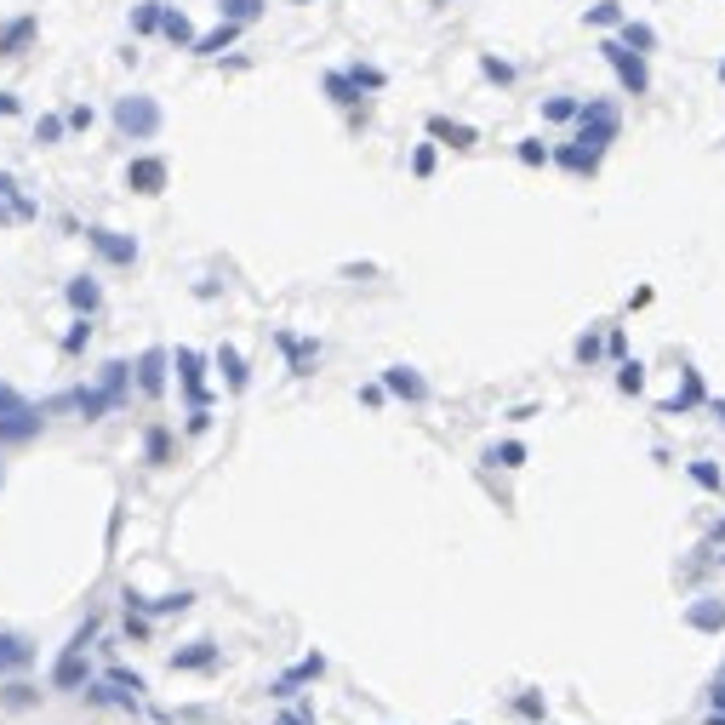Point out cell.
<instances>
[{
  "mask_svg": "<svg viewBox=\"0 0 725 725\" xmlns=\"http://www.w3.org/2000/svg\"><path fill=\"white\" fill-rule=\"evenodd\" d=\"M166 126V109L149 98V91H132V98H115V132L132 137V143H149L154 132Z\"/></svg>",
  "mask_w": 725,
  "mask_h": 725,
  "instance_id": "1",
  "label": "cell"
},
{
  "mask_svg": "<svg viewBox=\"0 0 725 725\" xmlns=\"http://www.w3.org/2000/svg\"><path fill=\"white\" fill-rule=\"evenodd\" d=\"M623 132V109L611 98H583V115H577V143H589L594 154H606Z\"/></svg>",
  "mask_w": 725,
  "mask_h": 725,
  "instance_id": "2",
  "label": "cell"
},
{
  "mask_svg": "<svg viewBox=\"0 0 725 725\" xmlns=\"http://www.w3.org/2000/svg\"><path fill=\"white\" fill-rule=\"evenodd\" d=\"M600 57L611 64L617 86H623L628 98H645V91H652V69H645V52H634V46H623V35L600 40Z\"/></svg>",
  "mask_w": 725,
  "mask_h": 725,
  "instance_id": "3",
  "label": "cell"
},
{
  "mask_svg": "<svg viewBox=\"0 0 725 725\" xmlns=\"http://www.w3.org/2000/svg\"><path fill=\"white\" fill-rule=\"evenodd\" d=\"M86 246L103 257V263H115V269H132V263H137V240H132V235H120V229L91 223V229H86Z\"/></svg>",
  "mask_w": 725,
  "mask_h": 725,
  "instance_id": "4",
  "label": "cell"
},
{
  "mask_svg": "<svg viewBox=\"0 0 725 725\" xmlns=\"http://www.w3.org/2000/svg\"><path fill=\"white\" fill-rule=\"evenodd\" d=\"M166 366H172V360H166V349H143V354H137V389H143L149 400L166 394Z\"/></svg>",
  "mask_w": 725,
  "mask_h": 725,
  "instance_id": "5",
  "label": "cell"
},
{
  "mask_svg": "<svg viewBox=\"0 0 725 725\" xmlns=\"http://www.w3.org/2000/svg\"><path fill=\"white\" fill-rule=\"evenodd\" d=\"M686 628H697V634H725V600L703 594L686 606Z\"/></svg>",
  "mask_w": 725,
  "mask_h": 725,
  "instance_id": "6",
  "label": "cell"
},
{
  "mask_svg": "<svg viewBox=\"0 0 725 725\" xmlns=\"http://www.w3.org/2000/svg\"><path fill=\"white\" fill-rule=\"evenodd\" d=\"M383 389L394 400H411V406L428 400V383H423V372H411V366H389V372H383Z\"/></svg>",
  "mask_w": 725,
  "mask_h": 725,
  "instance_id": "7",
  "label": "cell"
},
{
  "mask_svg": "<svg viewBox=\"0 0 725 725\" xmlns=\"http://www.w3.org/2000/svg\"><path fill=\"white\" fill-rule=\"evenodd\" d=\"M126 189H132V194H160V189H166V160H154V154L132 160V166H126Z\"/></svg>",
  "mask_w": 725,
  "mask_h": 725,
  "instance_id": "8",
  "label": "cell"
},
{
  "mask_svg": "<svg viewBox=\"0 0 725 725\" xmlns=\"http://www.w3.org/2000/svg\"><path fill=\"white\" fill-rule=\"evenodd\" d=\"M177 377H183L189 406H206V360H200L194 349H177Z\"/></svg>",
  "mask_w": 725,
  "mask_h": 725,
  "instance_id": "9",
  "label": "cell"
},
{
  "mask_svg": "<svg viewBox=\"0 0 725 725\" xmlns=\"http://www.w3.org/2000/svg\"><path fill=\"white\" fill-rule=\"evenodd\" d=\"M554 166H565L572 177H594V172H600V154H594L589 143H577V137H572V143L554 149Z\"/></svg>",
  "mask_w": 725,
  "mask_h": 725,
  "instance_id": "10",
  "label": "cell"
},
{
  "mask_svg": "<svg viewBox=\"0 0 725 725\" xmlns=\"http://www.w3.org/2000/svg\"><path fill=\"white\" fill-rule=\"evenodd\" d=\"M40 428V411L29 406V400H18L12 411H0V440H29Z\"/></svg>",
  "mask_w": 725,
  "mask_h": 725,
  "instance_id": "11",
  "label": "cell"
},
{
  "mask_svg": "<svg viewBox=\"0 0 725 725\" xmlns=\"http://www.w3.org/2000/svg\"><path fill=\"white\" fill-rule=\"evenodd\" d=\"M703 400H708V389H703V372H691V366H686V377H680V394H674V400H662V418H680V411L703 406Z\"/></svg>",
  "mask_w": 725,
  "mask_h": 725,
  "instance_id": "12",
  "label": "cell"
},
{
  "mask_svg": "<svg viewBox=\"0 0 725 725\" xmlns=\"http://www.w3.org/2000/svg\"><path fill=\"white\" fill-rule=\"evenodd\" d=\"M428 137H435V143H452V149H474V143H480V132H474V126L445 120V115H428Z\"/></svg>",
  "mask_w": 725,
  "mask_h": 725,
  "instance_id": "13",
  "label": "cell"
},
{
  "mask_svg": "<svg viewBox=\"0 0 725 725\" xmlns=\"http://www.w3.org/2000/svg\"><path fill=\"white\" fill-rule=\"evenodd\" d=\"M240 29H246V23H229V18H218V29H211V35H200V40L189 46V52H194V57H223L229 46L240 40Z\"/></svg>",
  "mask_w": 725,
  "mask_h": 725,
  "instance_id": "14",
  "label": "cell"
},
{
  "mask_svg": "<svg viewBox=\"0 0 725 725\" xmlns=\"http://www.w3.org/2000/svg\"><path fill=\"white\" fill-rule=\"evenodd\" d=\"M18 218H35V206L18 194V177L0 172V223H18Z\"/></svg>",
  "mask_w": 725,
  "mask_h": 725,
  "instance_id": "15",
  "label": "cell"
},
{
  "mask_svg": "<svg viewBox=\"0 0 725 725\" xmlns=\"http://www.w3.org/2000/svg\"><path fill=\"white\" fill-rule=\"evenodd\" d=\"M326 98L337 103V109H354V103H360V86H354L349 69H332V74H326Z\"/></svg>",
  "mask_w": 725,
  "mask_h": 725,
  "instance_id": "16",
  "label": "cell"
},
{
  "mask_svg": "<svg viewBox=\"0 0 725 725\" xmlns=\"http://www.w3.org/2000/svg\"><path fill=\"white\" fill-rule=\"evenodd\" d=\"M160 18H166V0H137L132 6V35H160Z\"/></svg>",
  "mask_w": 725,
  "mask_h": 725,
  "instance_id": "17",
  "label": "cell"
},
{
  "mask_svg": "<svg viewBox=\"0 0 725 725\" xmlns=\"http://www.w3.org/2000/svg\"><path fill=\"white\" fill-rule=\"evenodd\" d=\"M583 115V98H572V91H554V98H543V120H554V126H565V120Z\"/></svg>",
  "mask_w": 725,
  "mask_h": 725,
  "instance_id": "18",
  "label": "cell"
},
{
  "mask_svg": "<svg viewBox=\"0 0 725 725\" xmlns=\"http://www.w3.org/2000/svg\"><path fill=\"white\" fill-rule=\"evenodd\" d=\"M160 35L172 40V46H194V40H200V35H194V23L183 18L177 6H166V18H160Z\"/></svg>",
  "mask_w": 725,
  "mask_h": 725,
  "instance_id": "19",
  "label": "cell"
},
{
  "mask_svg": "<svg viewBox=\"0 0 725 725\" xmlns=\"http://www.w3.org/2000/svg\"><path fill=\"white\" fill-rule=\"evenodd\" d=\"M218 366H223V377H229V389L235 394H246V383H252V372H246V360H240V349H218Z\"/></svg>",
  "mask_w": 725,
  "mask_h": 725,
  "instance_id": "20",
  "label": "cell"
},
{
  "mask_svg": "<svg viewBox=\"0 0 725 725\" xmlns=\"http://www.w3.org/2000/svg\"><path fill=\"white\" fill-rule=\"evenodd\" d=\"M29 35H35V18H18V23H6V29H0V57H18L23 46H29Z\"/></svg>",
  "mask_w": 725,
  "mask_h": 725,
  "instance_id": "21",
  "label": "cell"
},
{
  "mask_svg": "<svg viewBox=\"0 0 725 725\" xmlns=\"http://www.w3.org/2000/svg\"><path fill=\"white\" fill-rule=\"evenodd\" d=\"M109 406H115V394H109V389H81V394H74V411H81L86 423H98Z\"/></svg>",
  "mask_w": 725,
  "mask_h": 725,
  "instance_id": "22",
  "label": "cell"
},
{
  "mask_svg": "<svg viewBox=\"0 0 725 725\" xmlns=\"http://www.w3.org/2000/svg\"><path fill=\"white\" fill-rule=\"evenodd\" d=\"M617 35H623V46H634V52H645V57L657 52V29H652V23H640V18H628L623 29H617Z\"/></svg>",
  "mask_w": 725,
  "mask_h": 725,
  "instance_id": "23",
  "label": "cell"
},
{
  "mask_svg": "<svg viewBox=\"0 0 725 725\" xmlns=\"http://www.w3.org/2000/svg\"><path fill=\"white\" fill-rule=\"evenodd\" d=\"M263 6H269V0H218V18H229V23H257V18H263Z\"/></svg>",
  "mask_w": 725,
  "mask_h": 725,
  "instance_id": "24",
  "label": "cell"
},
{
  "mask_svg": "<svg viewBox=\"0 0 725 725\" xmlns=\"http://www.w3.org/2000/svg\"><path fill=\"white\" fill-rule=\"evenodd\" d=\"M583 23H589V29H623V23H628V12L617 6V0H600V6L583 12Z\"/></svg>",
  "mask_w": 725,
  "mask_h": 725,
  "instance_id": "25",
  "label": "cell"
},
{
  "mask_svg": "<svg viewBox=\"0 0 725 725\" xmlns=\"http://www.w3.org/2000/svg\"><path fill=\"white\" fill-rule=\"evenodd\" d=\"M98 303H103L98 281H86V274H81V281H69V308H81V315H91Z\"/></svg>",
  "mask_w": 725,
  "mask_h": 725,
  "instance_id": "26",
  "label": "cell"
},
{
  "mask_svg": "<svg viewBox=\"0 0 725 725\" xmlns=\"http://www.w3.org/2000/svg\"><path fill=\"white\" fill-rule=\"evenodd\" d=\"M274 343H281L286 354H291V372H308V360H315V343H303V337H291V332H281V337H274Z\"/></svg>",
  "mask_w": 725,
  "mask_h": 725,
  "instance_id": "27",
  "label": "cell"
},
{
  "mask_svg": "<svg viewBox=\"0 0 725 725\" xmlns=\"http://www.w3.org/2000/svg\"><path fill=\"white\" fill-rule=\"evenodd\" d=\"M514 154H520V166H548V160H554V149L543 143V137H520Z\"/></svg>",
  "mask_w": 725,
  "mask_h": 725,
  "instance_id": "28",
  "label": "cell"
},
{
  "mask_svg": "<svg viewBox=\"0 0 725 725\" xmlns=\"http://www.w3.org/2000/svg\"><path fill=\"white\" fill-rule=\"evenodd\" d=\"M64 132H69L64 115H40V120H35V143H40V149H46V143H64Z\"/></svg>",
  "mask_w": 725,
  "mask_h": 725,
  "instance_id": "29",
  "label": "cell"
},
{
  "mask_svg": "<svg viewBox=\"0 0 725 725\" xmlns=\"http://www.w3.org/2000/svg\"><path fill=\"white\" fill-rule=\"evenodd\" d=\"M211 662H218V652H211V645L200 640V645H189V652H177V657H172V669H211Z\"/></svg>",
  "mask_w": 725,
  "mask_h": 725,
  "instance_id": "30",
  "label": "cell"
},
{
  "mask_svg": "<svg viewBox=\"0 0 725 725\" xmlns=\"http://www.w3.org/2000/svg\"><path fill=\"white\" fill-rule=\"evenodd\" d=\"M686 474H691V480H697L703 491H725V474H720V469H714V462H708V457H697V462H691Z\"/></svg>",
  "mask_w": 725,
  "mask_h": 725,
  "instance_id": "31",
  "label": "cell"
},
{
  "mask_svg": "<svg viewBox=\"0 0 725 725\" xmlns=\"http://www.w3.org/2000/svg\"><path fill=\"white\" fill-rule=\"evenodd\" d=\"M617 389H623V394H640V389H645V366H640V360H623V366H617Z\"/></svg>",
  "mask_w": 725,
  "mask_h": 725,
  "instance_id": "32",
  "label": "cell"
},
{
  "mask_svg": "<svg viewBox=\"0 0 725 725\" xmlns=\"http://www.w3.org/2000/svg\"><path fill=\"white\" fill-rule=\"evenodd\" d=\"M349 74H354V86H360V91H383V86H389V74L372 69V64H349Z\"/></svg>",
  "mask_w": 725,
  "mask_h": 725,
  "instance_id": "33",
  "label": "cell"
},
{
  "mask_svg": "<svg viewBox=\"0 0 725 725\" xmlns=\"http://www.w3.org/2000/svg\"><path fill=\"white\" fill-rule=\"evenodd\" d=\"M126 383H132V366H120V360H109V366H103V389H109L115 400L126 394Z\"/></svg>",
  "mask_w": 725,
  "mask_h": 725,
  "instance_id": "34",
  "label": "cell"
},
{
  "mask_svg": "<svg viewBox=\"0 0 725 725\" xmlns=\"http://www.w3.org/2000/svg\"><path fill=\"white\" fill-rule=\"evenodd\" d=\"M491 462H497V469H520V462H526V445H520V440H503L497 452H491Z\"/></svg>",
  "mask_w": 725,
  "mask_h": 725,
  "instance_id": "35",
  "label": "cell"
},
{
  "mask_svg": "<svg viewBox=\"0 0 725 725\" xmlns=\"http://www.w3.org/2000/svg\"><path fill=\"white\" fill-rule=\"evenodd\" d=\"M480 74H486V81H497V86H508V81H514V64H503V57H480Z\"/></svg>",
  "mask_w": 725,
  "mask_h": 725,
  "instance_id": "36",
  "label": "cell"
},
{
  "mask_svg": "<svg viewBox=\"0 0 725 725\" xmlns=\"http://www.w3.org/2000/svg\"><path fill=\"white\" fill-rule=\"evenodd\" d=\"M411 177H435V143L411 149Z\"/></svg>",
  "mask_w": 725,
  "mask_h": 725,
  "instance_id": "37",
  "label": "cell"
},
{
  "mask_svg": "<svg viewBox=\"0 0 725 725\" xmlns=\"http://www.w3.org/2000/svg\"><path fill=\"white\" fill-rule=\"evenodd\" d=\"M577 360H583V366L600 360V332H583V337H577Z\"/></svg>",
  "mask_w": 725,
  "mask_h": 725,
  "instance_id": "38",
  "label": "cell"
},
{
  "mask_svg": "<svg viewBox=\"0 0 725 725\" xmlns=\"http://www.w3.org/2000/svg\"><path fill=\"white\" fill-rule=\"evenodd\" d=\"M64 120H69V132H91V120H98V115H91V103H74Z\"/></svg>",
  "mask_w": 725,
  "mask_h": 725,
  "instance_id": "39",
  "label": "cell"
},
{
  "mask_svg": "<svg viewBox=\"0 0 725 725\" xmlns=\"http://www.w3.org/2000/svg\"><path fill=\"white\" fill-rule=\"evenodd\" d=\"M23 657H29V645H23V640L0 634V662H23Z\"/></svg>",
  "mask_w": 725,
  "mask_h": 725,
  "instance_id": "40",
  "label": "cell"
},
{
  "mask_svg": "<svg viewBox=\"0 0 725 725\" xmlns=\"http://www.w3.org/2000/svg\"><path fill=\"white\" fill-rule=\"evenodd\" d=\"M86 337H91V326H86V320H74V326H69V337H64V349L74 354V349H81V343H86Z\"/></svg>",
  "mask_w": 725,
  "mask_h": 725,
  "instance_id": "41",
  "label": "cell"
},
{
  "mask_svg": "<svg viewBox=\"0 0 725 725\" xmlns=\"http://www.w3.org/2000/svg\"><path fill=\"white\" fill-rule=\"evenodd\" d=\"M514 708H520V714H526V720H537V714H543V697H537V691H526V697H520Z\"/></svg>",
  "mask_w": 725,
  "mask_h": 725,
  "instance_id": "42",
  "label": "cell"
},
{
  "mask_svg": "<svg viewBox=\"0 0 725 725\" xmlns=\"http://www.w3.org/2000/svg\"><path fill=\"white\" fill-rule=\"evenodd\" d=\"M714 708H720V714H725V669L714 674Z\"/></svg>",
  "mask_w": 725,
  "mask_h": 725,
  "instance_id": "43",
  "label": "cell"
},
{
  "mask_svg": "<svg viewBox=\"0 0 725 725\" xmlns=\"http://www.w3.org/2000/svg\"><path fill=\"white\" fill-rule=\"evenodd\" d=\"M0 115H18V98H12V91H0Z\"/></svg>",
  "mask_w": 725,
  "mask_h": 725,
  "instance_id": "44",
  "label": "cell"
},
{
  "mask_svg": "<svg viewBox=\"0 0 725 725\" xmlns=\"http://www.w3.org/2000/svg\"><path fill=\"white\" fill-rule=\"evenodd\" d=\"M274 725H315V720H308V714H281Z\"/></svg>",
  "mask_w": 725,
  "mask_h": 725,
  "instance_id": "45",
  "label": "cell"
},
{
  "mask_svg": "<svg viewBox=\"0 0 725 725\" xmlns=\"http://www.w3.org/2000/svg\"><path fill=\"white\" fill-rule=\"evenodd\" d=\"M708 411H714V423L725 428V400H708Z\"/></svg>",
  "mask_w": 725,
  "mask_h": 725,
  "instance_id": "46",
  "label": "cell"
},
{
  "mask_svg": "<svg viewBox=\"0 0 725 725\" xmlns=\"http://www.w3.org/2000/svg\"><path fill=\"white\" fill-rule=\"evenodd\" d=\"M708 725H725V714H720V708H714V714H708Z\"/></svg>",
  "mask_w": 725,
  "mask_h": 725,
  "instance_id": "47",
  "label": "cell"
},
{
  "mask_svg": "<svg viewBox=\"0 0 725 725\" xmlns=\"http://www.w3.org/2000/svg\"><path fill=\"white\" fill-rule=\"evenodd\" d=\"M720 86H725V64H720Z\"/></svg>",
  "mask_w": 725,
  "mask_h": 725,
  "instance_id": "48",
  "label": "cell"
}]
</instances>
